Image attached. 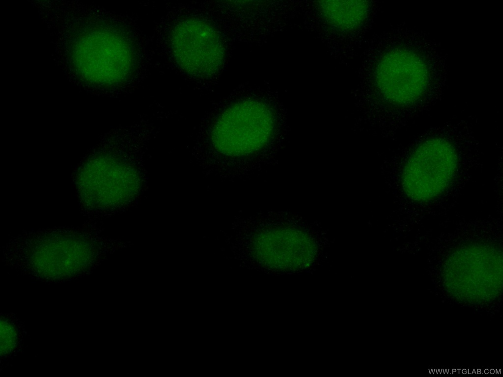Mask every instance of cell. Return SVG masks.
Wrapping results in <instances>:
<instances>
[{
    "mask_svg": "<svg viewBox=\"0 0 503 377\" xmlns=\"http://www.w3.org/2000/svg\"><path fill=\"white\" fill-rule=\"evenodd\" d=\"M456 165V155L449 143L440 139L426 141L417 148L404 168L406 193L419 201L435 198L449 185Z\"/></svg>",
    "mask_w": 503,
    "mask_h": 377,
    "instance_id": "obj_1",
    "label": "cell"
},
{
    "mask_svg": "<svg viewBox=\"0 0 503 377\" xmlns=\"http://www.w3.org/2000/svg\"><path fill=\"white\" fill-rule=\"evenodd\" d=\"M379 86L390 100L407 103L424 90L427 73L423 62L412 53L401 51L387 54L377 70Z\"/></svg>",
    "mask_w": 503,
    "mask_h": 377,
    "instance_id": "obj_2",
    "label": "cell"
},
{
    "mask_svg": "<svg viewBox=\"0 0 503 377\" xmlns=\"http://www.w3.org/2000/svg\"><path fill=\"white\" fill-rule=\"evenodd\" d=\"M323 8L329 21L344 28L353 27L359 24L366 14L365 5L360 1H327Z\"/></svg>",
    "mask_w": 503,
    "mask_h": 377,
    "instance_id": "obj_3",
    "label": "cell"
},
{
    "mask_svg": "<svg viewBox=\"0 0 503 377\" xmlns=\"http://www.w3.org/2000/svg\"><path fill=\"white\" fill-rule=\"evenodd\" d=\"M462 373H463V374H470V372H469L468 370H466V369H463V370H462Z\"/></svg>",
    "mask_w": 503,
    "mask_h": 377,
    "instance_id": "obj_4",
    "label": "cell"
}]
</instances>
